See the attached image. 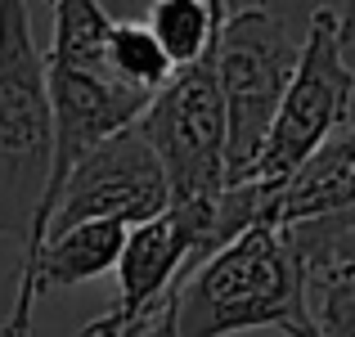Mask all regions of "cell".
I'll return each mask as SVG.
<instances>
[{
    "label": "cell",
    "instance_id": "cell-1",
    "mask_svg": "<svg viewBox=\"0 0 355 337\" xmlns=\"http://www.w3.org/2000/svg\"><path fill=\"white\" fill-rule=\"evenodd\" d=\"M50 9H54V45L45 54V95H50V121H54V157H50V184H45L41 216H36V248H41V234L54 211L63 175L99 139L130 126L153 99L148 90L126 86L113 72V63H108L113 18L99 0H54Z\"/></svg>",
    "mask_w": 355,
    "mask_h": 337
},
{
    "label": "cell",
    "instance_id": "cell-2",
    "mask_svg": "<svg viewBox=\"0 0 355 337\" xmlns=\"http://www.w3.org/2000/svg\"><path fill=\"white\" fill-rule=\"evenodd\" d=\"M180 337H239L279 329L284 337H320L306 315L297 266L275 225H252L202 257L175 288Z\"/></svg>",
    "mask_w": 355,
    "mask_h": 337
},
{
    "label": "cell",
    "instance_id": "cell-3",
    "mask_svg": "<svg viewBox=\"0 0 355 337\" xmlns=\"http://www.w3.org/2000/svg\"><path fill=\"white\" fill-rule=\"evenodd\" d=\"M54 121L45 95V54L32 36L27 0H0V239L36 252V216L50 184Z\"/></svg>",
    "mask_w": 355,
    "mask_h": 337
},
{
    "label": "cell",
    "instance_id": "cell-4",
    "mask_svg": "<svg viewBox=\"0 0 355 337\" xmlns=\"http://www.w3.org/2000/svg\"><path fill=\"white\" fill-rule=\"evenodd\" d=\"M297 45L284 14L270 5H230L211 50L220 112H225V184H239L257 162L284 86L293 77Z\"/></svg>",
    "mask_w": 355,
    "mask_h": 337
},
{
    "label": "cell",
    "instance_id": "cell-5",
    "mask_svg": "<svg viewBox=\"0 0 355 337\" xmlns=\"http://www.w3.org/2000/svg\"><path fill=\"white\" fill-rule=\"evenodd\" d=\"M347 45H351L347 0L315 9L302 45H297V63L284 86V99L275 108V121H270L266 139L257 148V162L243 180H284L342 121H351L355 72L347 59Z\"/></svg>",
    "mask_w": 355,
    "mask_h": 337
},
{
    "label": "cell",
    "instance_id": "cell-6",
    "mask_svg": "<svg viewBox=\"0 0 355 337\" xmlns=\"http://www.w3.org/2000/svg\"><path fill=\"white\" fill-rule=\"evenodd\" d=\"M135 130L153 148L171 202H211L225 189V112H220L211 54L175 68L162 90L135 117ZM166 202V207H171Z\"/></svg>",
    "mask_w": 355,
    "mask_h": 337
},
{
    "label": "cell",
    "instance_id": "cell-7",
    "mask_svg": "<svg viewBox=\"0 0 355 337\" xmlns=\"http://www.w3.org/2000/svg\"><path fill=\"white\" fill-rule=\"evenodd\" d=\"M171 189H166V175L157 166L153 148L144 144V135L130 126H121L117 135L99 139L59 184V198L54 211L45 221V234L63 230V225L77 221H117V225H139L153 221L166 211ZM41 234V239H45Z\"/></svg>",
    "mask_w": 355,
    "mask_h": 337
},
{
    "label": "cell",
    "instance_id": "cell-8",
    "mask_svg": "<svg viewBox=\"0 0 355 337\" xmlns=\"http://www.w3.org/2000/svg\"><path fill=\"white\" fill-rule=\"evenodd\" d=\"M320 337H355V211L279 225Z\"/></svg>",
    "mask_w": 355,
    "mask_h": 337
},
{
    "label": "cell",
    "instance_id": "cell-9",
    "mask_svg": "<svg viewBox=\"0 0 355 337\" xmlns=\"http://www.w3.org/2000/svg\"><path fill=\"white\" fill-rule=\"evenodd\" d=\"M355 207V130L342 121L315 153H306L284 180H270V225H293L311 216Z\"/></svg>",
    "mask_w": 355,
    "mask_h": 337
},
{
    "label": "cell",
    "instance_id": "cell-10",
    "mask_svg": "<svg viewBox=\"0 0 355 337\" xmlns=\"http://www.w3.org/2000/svg\"><path fill=\"white\" fill-rule=\"evenodd\" d=\"M225 9H230V0H153L139 23L162 45L171 68H189V63L207 59L216 50Z\"/></svg>",
    "mask_w": 355,
    "mask_h": 337
},
{
    "label": "cell",
    "instance_id": "cell-11",
    "mask_svg": "<svg viewBox=\"0 0 355 337\" xmlns=\"http://www.w3.org/2000/svg\"><path fill=\"white\" fill-rule=\"evenodd\" d=\"M108 63H113V72L126 86L135 90H162L166 81H171V59L162 54V45L148 36V27L139 23V18H113V27H108Z\"/></svg>",
    "mask_w": 355,
    "mask_h": 337
},
{
    "label": "cell",
    "instance_id": "cell-12",
    "mask_svg": "<svg viewBox=\"0 0 355 337\" xmlns=\"http://www.w3.org/2000/svg\"><path fill=\"white\" fill-rule=\"evenodd\" d=\"M135 337H180V333H175V315H171V306H166V311L157 315V320H148Z\"/></svg>",
    "mask_w": 355,
    "mask_h": 337
},
{
    "label": "cell",
    "instance_id": "cell-13",
    "mask_svg": "<svg viewBox=\"0 0 355 337\" xmlns=\"http://www.w3.org/2000/svg\"><path fill=\"white\" fill-rule=\"evenodd\" d=\"M36 5H54V0H36Z\"/></svg>",
    "mask_w": 355,
    "mask_h": 337
}]
</instances>
